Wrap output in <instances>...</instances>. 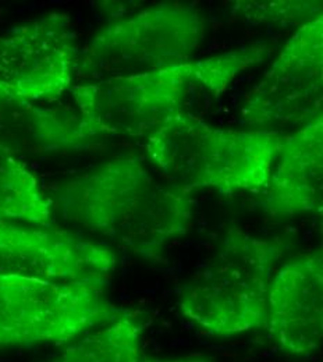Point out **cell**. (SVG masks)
Here are the masks:
<instances>
[{
  "label": "cell",
  "mask_w": 323,
  "mask_h": 362,
  "mask_svg": "<svg viewBox=\"0 0 323 362\" xmlns=\"http://www.w3.org/2000/svg\"><path fill=\"white\" fill-rule=\"evenodd\" d=\"M54 205L66 221L146 259L187 233L194 209L188 191L155 180L139 160L129 158L61 184Z\"/></svg>",
  "instance_id": "6da1fadb"
},
{
  "label": "cell",
  "mask_w": 323,
  "mask_h": 362,
  "mask_svg": "<svg viewBox=\"0 0 323 362\" xmlns=\"http://www.w3.org/2000/svg\"><path fill=\"white\" fill-rule=\"evenodd\" d=\"M286 138L280 132L221 130L184 112L146 136L145 149L173 185L234 192L268 185Z\"/></svg>",
  "instance_id": "7a4b0ae2"
},
{
  "label": "cell",
  "mask_w": 323,
  "mask_h": 362,
  "mask_svg": "<svg viewBox=\"0 0 323 362\" xmlns=\"http://www.w3.org/2000/svg\"><path fill=\"white\" fill-rule=\"evenodd\" d=\"M280 254L272 241L228 231L216 255L182 287V314L222 337L266 326L268 290Z\"/></svg>",
  "instance_id": "3957f363"
},
{
  "label": "cell",
  "mask_w": 323,
  "mask_h": 362,
  "mask_svg": "<svg viewBox=\"0 0 323 362\" xmlns=\"http://www.w3.org/2000/svg\"><path fill=\"white\" fill-rule=\"evenodd\" d=\"M205 38V21L188 3L163 1L100 30L78 56V76L103 80L192 62Z\"/></svg>",
  "instance_id": "277c9868"
},
{
  "label": "cell",
  "mask_w": 323,
  "mask_h": 362,
  "mask_svg": "<svg viewBox=\"0 0 323 362\" xmlns=\"http://www.w3.org/2000/svg\"><path fill=\"white\" fill-rule=\"evenodd\" d=\"M100 283L0 277V346L61 344L120 317Z\"/></svg>",
  "instance_id": "5b68a950"
},
{
  "label": "cell",
  "mask_w": 323,
  "mask_h": 362,
  "mask_svg": "<svg viewBox=\"0 0 323 362\" xmlns=\"http://www.w3.org/2000/svg\"><path fill=\"white\" fill-rule=\"evenodd\" d=\"M194 81L192 62L156 71L98 80L71 88L93 136H149L184 113Z\"/></svg>",
  "instance_id": "8992f818"
},
{
  "label": "cell",
  "mask_w": 323,
  "mask_h": 362,
  "mask_svg": "<svg viewBox=\"0 0 323 362\" xmlns=\"http://www.w3.org/2000/svg\"><path fill=\"white\" fill-rule=\"evenodd\" d=\"M323 18L303 24L244 105L247 124L274 129L310 123L322 107Z\"/></svg>",
  "instance_id": "52a82bcc"
},
{
  "label": "cell",
  "mask_w": 323,
  "mask_h": 362,
  "mask_svg": "<svg viewBox=\"0 0 323 362\" xmlns=\"http://www.w3.org/2000/svg\"><path fill=\"white\" fill-rule=\"evenodd\" d=\"M77 59L70 17L49 13L0 37V81L30 102H52L71 87Z\"/></svg>",
  "instance_id": "ba28073f"
},
{
  "label": "cell",
  "mask_w": 323,
  "mask_h": 362,
  "mask_svg": "<svg viewBox=\"0 0 323 362\" xmlns=\"http://www.w3.org/2000/svg\"><path fill=\"white\" fill-rule=\"evenodd\" d=\"M114 264L106 245L64 231L0 221V277L102 284Z\"/></svg>",
  "instance_id": "9c48e42d"
},
{
  "label": "cell",
  "mask_w": 323,
  "mask_h": 362,
  "mask_svg": "<svg viewBox=\"0 0 323 362\" xmlns=\"http://www.w3.org/2000/svg\"><path fill=\"white\" fill-rule=\"evenodd\" d=\"M293 356L317 353L323 340V258L317 251L286 264L269 284L266 326Z\"/></svg>",
  "instance_id": "30bf717a"
},
{
  "label": "cell",
  "mask_w": 323,
  "mask_h": 362,
  "mask_svg": "<svg viewBox=\"0 0 323 362\" xmlns=\"http://www.w3.org/2000/svg\"><path fill=\"white\" fill-rule=\"evenodd\" d=\"M88 138L81 115L67 107H44L16 95L0 81V149L14 156L71 149Z\"/></svg>",
  "instance_id": "8fae6325"
},
{
  "label": "cell",
  "mask_w": 323,
  "mask_h": 362,
  "mask_svg": "<svg viewBox=\"0 0 323 362\" xmlns=\"http://www.w3.org/2000/svg\"><path fill=\"white\" fill-rule=\"evenodd\" d=\"M268 182L265 209L274 216H293L322 209V115L287 136Z\"/></svg>",
  "instance_id": "7c38bea8"
},
{
  "label": "cell",
  "mask_w": 323,
  "mask_h": 362,
  "mask_svg": "<svg viewBox=\"0 0 323 362\" xmlns=\"http://www.w3.org/2000/svg\"><path fill=\"white\" fill-rule=\"evenodd\" d=\"M53 204L37 177L14 155L0 149V221L47 225Z\"/></svg>",
  "instance_id": "4fadbf2b"
},
{
  "label": "cell",
  "mask_w": 323,
  "mask_h": 362,
  "mask_svg": "<svg viewBox=\"0 0 323 362\" xmlns=\"http://www.w3.org/2000/svg\"><path fill=\"white\" fill-rule=\"evenodd\" d=\"M142 325L124 314L70 346L52 362H139Z\"/></svg>",
  "instance_id": "5bb4252c"
},
{
  "label": "cell",
  "mask_w": 323,
  "mask_h": 362,
  "mask_svg": "<svg viewBox=\"0 0 323 362\" xmlns=\"http://www.w3.org/2000/svg\"><path fill=\"white\" fill-rule=\"evenodd\" d=\"M269 53L271 47L261 44L192 62L194 81L215 95H219L226 90L240 71L264 62Z\"/></svg>",
  "instance_id": "9a60e30c"
},
{
  "label": "cell",
  "mask_w": 323,
  "mask_h": 362,
  "mask_svg": "<svg viewBox=\"0 0 323 362\" xmlns=\"http://www.w3.org/2000/svg\"><path fill=\"white\" fill-rule=\"evenodd\" d=\"M235 10L252 24L308 23L322 16V1H240Z\"/></svg>",
  "instance_id": "2e32d148"
},
{
  "label": "cell",
  "mask_w": 323,
  "mask_h": 362,
  "mask_svg": "<svg viewBox=\"0 0 323 362\" xmlns=\"http://www.w3.org/2000/svg\"><path fill=\"white\" fill-rule=\"evenodd\" d=\"M139 362H212L208 358H179V360H151V358H141Z\"/></svg>",
  "instance_id": "e0dca14e"
}]
</instances>
